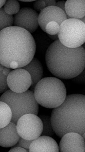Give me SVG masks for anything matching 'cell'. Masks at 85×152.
I'll return each instance as SVG.
<instances>
[{
  "label": "cell",
  "mask_w": 85,
  "mask_h": 152,
  "mask_svg": "<svg viewBox=\"0 0 85 152\" xmlns=\"http://www.w3.org/2000/svg\"><path fill=\"white\" fill-rule=\"evenodd\" d=\"M34 91L38 104L48 109L58 107L63 103L67 96L64 84L57 77L42 79L36 84Z\"/></svg>",
  "instance_id": "277c9868"
},
{
  "label": "cell",
  "mask_w": 85,
  "mask_h": 152,
  "mask_svg": "<svg viewBox=\"0 0 85 152\" xmlns=\"http://www.w3.org/2000/svg\"><path fill=\"white\" fill-rule=\"evenodd\" d=\"M6 1H0V9H1L3 6L4 5Z\"/></svg>",
  "instance_id": "f1b7e54d"
},
{
  "label": "cell",
  "mask_w": 85,
  "mask_h": 152,
  "mask_svg": "<svg viewBox=\"0 0 85 152\" xmlns=\"http://www.w3.org/2000/svg\"><path fill=\"white\" fill-rule=\"evenodd\" d=\"M34 8L37 11H42L44 9L46 8L45 1L43 0H38L35 1L34 2Z\"/></svg>",
  "instance_id": "603a6c76"
},
{
  "label": "cell",
  "mask_w": 85,
  "mask_h": 152,
  "mask_svg": "<svg viewBox=\"0 0 85 152\" xmlns=\"http://www.w3.org/2000/svg\"><path fill=\"white\" fill-rule=\"evenodd\" d=\"M43 124V130L41 135L52 137L55 135L51 121V117L47 115L42 114L39 116Z\"/></svg>",
  "instance_id": "e0dca14e"
},
{
  "label": "cell",
  "mask_w": 85,
  "mask_h": 152,
  "mask_svg": "<svg viewBox=\"0 0 85 152\" xmlns=\"http://www.w3.org/2000/svg\"><path fill=\"white\" fill-rule=\"evenodd\" d=\"M16 125L18 133L23 139L33 140L42 135V122L36 115H24L18 120Z\"/></svg>",
  "instance_id": "52a82bcc"
},
{
  "label": "cell",
  "mask_w": 85,
  "mask_h": 152,
  "mask_svg": "<svg viewBox=\"0 0 85 152\" xmlns=\"http://www.w3.org/2000/svg\"><path fill=\"white\" fill-rule=\"evenodd\" d=\"M32 141L33 140H27L20 137L17 143L15 145L16 147H22V148L26 149L29 152L30 145L32 143Z\"/></svg>",
  "instance_id": "7402d4cb"
},
{
  "label": "cell",
  "mask_w": 85,
  "mask_h": 152,
  "mask_svg": "<svg viewBox=\"0 0 85 152\" xmlns=\"http://www.w3.org/2000/svg\"><path fill=\"white\" fill-rule=\"evenodd\" d=\"M60 26L55 22L49 23L46 26L45 32L50 35H57L60 30Z\"/></svg>",
  "instance_id": "44dd1931"
},
{
  "label": "cell",
  "mask_w": 85,
  "mask_h": 152,
  "mask_svg": "<svg viewBox=\"0 0 85 152\" xmlns=\"http://www.w3.org/2000/svg\"><path fill=\"white\" fill-rule=\"evenodd\" d=\"M73 79V80L75 82L79 83H85V69L81 74H79L78 76Z\"/></svg>",
  "instance_id": "cb8c5ba5"
},
{
  "label": "cell",
  "mask_w": 85,
  "mask_h": 152,
  "mask_svg": "<svg viewBox=\"0 0 85 152\" xmlns=\"http://www.w3.org/2000/svg\"><path fill=\"white\" fill-rule=\"evenodd\" d=\"M51 121L53 131L59 138L66 133L76 132L85 139V95L67 96L63 103L52 110Z\"/></svg>",
  "instance_id": "3957f363"
},
{
  "label": "cell",
  "mask_w": 85,
  "mask_h": 152,
  "mask_svg": "<svg viewBox=\"0 0 85 152\" xmlns=\"http://www.w3.org/2000/svg\"><path fill=\"white\" fill-rule=\"evenodd\" d=\"M36 44L33 37L18 27L0 31V64L10 69L22 68L34 57Z\"/></svg>",
  "instance_id": "6da1fadb"
},
{
  "label": "cell",
  "mask_w": 85,
  "mask_h": 152,
  "mask_svg": "<svg viewBox=\"0 0 85 152\" xmlns=\"http://www.w3.org/2000/svg\"><path fill=\"white\" fill-rule=\"evenodd\" d=\"M22 68L27 71L30 74L32 80L31 88L34 91L36 84L42 79L43 75L42 65L39 60L34 57L30 63Z\"/></svg>",
  "instance_id": "9a60e30c"
},
{
  "label": "cell",
  "mask_w": 85,
  "mask_h": 152,
  "mask_svg": "<svg viewBox=\"0 0 85 152\" xmlns=\"http://www.w3.org/2000/svg\"><path fill=\"white\" fill-rule=\"evenodd\" d=\"M66 1H59L57 2L55 6L58 7L60 9L62 10L63 11L65 12V6Z\"/></svg>",
  "instance_id": "484cf974"
},
{
  "label": "cell",
  "mask_w": 85,
  "mask_h": 152,
  "mask_svg": "<svg viewBox=\"0 0 85 152\" xmlns=\"http://www.w3.org/2000/svg\"><path fill=\"white\" fill-rule=\"evenodd\" d=\"M14 17L6 13L4 8L0 9V31L4 29L13 26Z\"/></svg>",
  "instance_id": "d6986e66"
},
{
  "label": "cell",
  "mask_w": 85,
  "mask_h": 152,
  "mask_svg": "<svg viewBox=\"0 0 85 152\" xmlns=\"http://www.w3.org/2000/svg\"><path fill=\"white\" fill-rule=\"evenodd\" d=\"M81 21L82 22L84 23H85V17H83V18H82L81 19H80Z\"/></svg>",
  "instance_id": "4dcf8cb0"
},
{
  "label": "cell",
  "mask_w": 85,
  "mask_h": 152,
  "mask_svg": "<svg viewBox=\"0 0 85 152\" xmlns=\"http://www.w3.org/2000/svg\"><path fill=\"white\" fill-rule=\"evenodd\" d=\"M65 9L68 19H81L85 17V1L68 0L66 1Z\"/></svg>",
  "instance_id": "5bb4252c"
},
{
  "label": "cell",
  "mask_w": 85,
  "mask_h": 152,
  "mask_svg": "<svg viewBox=\"0 0 85 152\" xmlns=\"http://www.w3.org/2000/svg\"><path fill=\"white\" fill-rule=\"evenodd\" d=\"M12 113L9 106L0 101V128L4 127L11 122Z\"/></svg>",
  "instance_id": "2e32d148"
},
{
  "label": "cell",
  "mask_w": 85,
  "mask_h": 152,
  "mask_svg": "<svg viewBox=\"0 0 85 152\" xmlns=\"http://www.w3.org/2000/svg\"><path fill=\"white\" fill-rule=\"evenodd\" d=\"M9 152H27L28 151L25 149L23 148H22L20 147H15L14 148H12L10 149Z\"/></svg>",
  "instance_id": "d4e9b609"
},
{
  "label": "cell",
  "mask_w": 85,
  "mask_h": 152,
  "mask_svg": "<svg viewBox=\"0 0 85 152\" xmlns=\"http://www.w3.org/2000/svg\"><path fill=\"white\" fill-rule=\"evenodd\" d=\"M22 1V2H32V1H35L34 0H28V1Z\"/></svg>",
  "instance_id": "f546056e"
},
{
  "label": "cell",
  "mask_w": 85,
  "mask_h": 152,
  "mask_svg": "<svg viewBox=\"0 0 85 152\" xmlns=\"http://www.w3.org/2000/svg\"><path fill=\"white\" fill-rule=\"evenodd\" d=\"M45 4H46V7H49V6H55L56 2L55 1H53V0H46L45 1Z\"/></svg>",
  "instance_id": "4316f807"
},
{
  "label": "cell",
  "mask_w": 85,
  "mask_h": 152,
  "mask_svg": "<svg viewBox=\"0 0 85 152\" xmlns=\"http://www.w3.org/2000/svg\"><path fill=\"white\" fill-rule=\"evenodd\" d=\"M4 9L6 13L9 15L17 14L20 10V4L17 0L6 1Z\"/></svg>",
  "instance_id": "ffe728a7"
},
{
  "label": "cell",
  "mask_w": 85,
  "mask_h": 152,
  "mask_svg": "<svg viewBox=\"0 0 85 152\" xmlns=\"http://www.w3.org/2000/svg\"><path fill=\"white\" fill-rule=\"evenodd\" d=\"M7 84L10 91L15 93L26 91L31 87L32 80L27 71L19 68L11 71L7 77Z\"/></svg>",
  "instance_id": "ba28073f"
},
{
  "label": "cell",
  "mask_w": 85,
  "mask_h": 152,
  "mask_svg": "<svg viewBox=\"0 0 85 152\" xmlns=\"http://www.w3.org/2000/svg\"><path fill=\"white\" fill-rule=\"evenodd\" d=\"M20 136L18 133L17 125L10 122L4 127L0 128V146L8 148L17 143Z\"/></svg>",
  "instance_id": "4fadbf2b"
},
{
  "label": "cell",
  "mask_w": 85,
  "mask_h": 152,
  "mask_svg": "<svg viewBox=\"0 0 85 152\" xmlns=\"http://www.w3.org/2000/svg\"><path fill=\"white\" fill-rule=\"evenodd\" d=\"M38 13L31 8H22L14 17L13 25L33 33L38 28Z\"/></svg>",
  "instance_id": "9c48e42d"
},
{
  "label": "cell",
  "mask_w": 85,
  "mask_h": 152,
  "mask_svg": "<svg viewBox=\"0 0 85 152\" xmlns=\"http://www.w3.org/2000/svg\"><path fill=\"white\" fill-rule=\"evenodd\" d=\"M58 36L60 42L67 48L80 47L85 43V23L80 19H67L61 24Z\"/></svg>",
  "instance_id": "8992f818"
},
{
  "label": "cell",
  "mask_w": 85,
  "mask_h": 152,
  "mask_svg": "<svg viewBox=\"0 0 85 152\" xmlns=\"http://www.w3.org/2000/svg\"><path fill=\"white\" fill-rule=\"evenodd\" d=\"M45 60L47 67L53 75L62 79H71L85 69V48L82 46L67 48L57 40L47 49Z\"/></svg>",
  "instance_id": "7a4b0ae2"
},
{
  "label": "cell",
  "mask_w": 85,
  "mask_h": 152,
  "mask_svg": "<svg viewBox=\"0 0 85 152\" xmlns=\"http://www.w3.org/2000/svg\"><path fill=\"white\" fill-rule=\"evenodd\" d=\"M59 150L61 152H85V139L76 132L66 133L61 137Z\"/></svg>",
  "instance_id": "30bf717a"
},
{
  "label": "cell",
  "mask_w": 85,
  "mask_h": 152,
  "mask_svg": "<svg viewBox=\"0 0 85 152\" xmlns=\"http://www.w3.org/2000/svg\"><path fill=\"white\" fill-rule=\"evenodd\" d=\"M68 19L67 15L62 10L55 6H49L44 9L39 15V26L45 32L46 26L49 23L55 22L60 26Z\"/></svg>",
  "instance_id": "8fae6325"
},
{
  "label": "cell",
  "mask_w": 85,
  "mask_h": 152,
  "mask_svg": "<svg viewBox=\"0 0 85 152\" xmlns=\"http://www.w3.org/2000/svg\"><path fill=\"white\" fill-rule=\"evenodd\" d=\"M30 152H59V145L51 137L40 135L34 140L30 145Z\"/></svg>",
  "instance_id": "7c38bea8"
},
{
  "label": "cell",
  "mask_w": 85,
  "mask_h": 152,
  "mask_svg": "<svg viewBox=\"0 0 85 152\" xmlns=\"http://www.w3.org/2000/svg\"><path fill=\"white\" fill-rule=\"evenodd\" d=\"M0 101L6 103L10 107L12 113L11 122L15 124L24 115L38 114L39 104L35 100L34 92L31 90L15 93L8 89L1 96Z\"/></svg>",
  "instance_id": "5b68a950"
},
{
  "label": "cell",
  "mask_w": 85,
  "mask_h": 152,
  "mask_svg": "<svg viewBox=\"0 0 85 152\" xmlns=\"http://www.w3.org/2000/svg\"><path fill=\"white\" fill-rule=\"evenodd\" d=\"M12 70L0 64V93H4L9 89L7 77Z\"/></svg>",
  "instance_id": "ac0fdd59"
},
{
  "label": "cell",
  "mask_w": 85,
  "mask_h": 152,
  "mask_svg": "<svg viewBox=\"0 0 85 152\" xmlns=\"http://www.w3.org/2000/svg\"><path fill=\"white\" fill-rule=\"evenodd\" d=\"M50 38H51L53 40H55V41L58 39V34L55 35H49Z\"/></svg>",
  "instance_id": "83f0119b"
}]
</instances>
